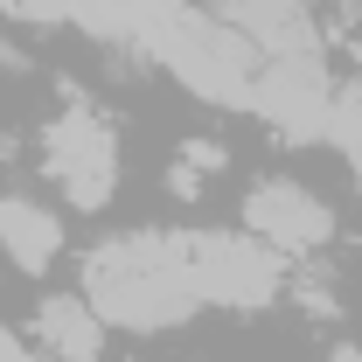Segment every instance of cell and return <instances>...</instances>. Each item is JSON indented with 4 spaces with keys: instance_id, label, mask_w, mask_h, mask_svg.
I'll return each instance as SVG.
<instances>
[{
    "instance_id": "30bf717a",
    "label": "cell",
    "mask_w": 362,
    "mask_h": 362,
    "mask_svg": "<svg viewBox=\"0 0 362 362\" xmlns=\"http://www.w3.org/2000/svg\"><path fill=\"white\" fill-rule=\"evenodd\" d=\"M327 362H362V349H334V356H327Z\"/></svg>"
},
{
    "instance_id": "8fae6325",
    "label": "cell",
    "mask_w": 362,
    "mask_h": 362,
    "mask_svg": "<svg viewBox=\"0 0 362 362\" xmlns=\"http://www.w3.org/2000/svg\"><path fill=\"white\" fill-rule=\"evenodd\" d=\"M216 7H230V0H216Z\"/></svg>"
},
{
    "instance_id": "8992f818",
    "label": "cell",
    "mask_w": 362,
    "mask_h": 362,
    "mask_svg": "<svg viewBox=\"0 0 362 362\" xmlns=\"http://www.w3.org/2000/svg\"><path fill=\"white\" fill-rule=\"evenodd\" d=\"M244 230L272 244L279 258H320L334 244V209L320 202L307 181H286V175H265L251 195H244Z\"/></svg>"
},
{
    "instance_id": "6da1fadb",
    "label": "cell",
    "mask_w": 362,
    "mask_h": 362,
    "mask_svg": "<svg viewBox=\"0 0 362 362\" xmlns=\"http://www.w3.org/2000/svg\"><path fill=\"white\" fill-rule=\"evenodd\" d=\"M77 293L98 307L105 327H126V334H160V327H181V320L202 314L188 251L168 230H133V237L90 244L84 272H77Z\"/></svg>"
},
{
    "instance_id": "52a82bcc",
    "label": "cell",
    "mask_w": 362,
    "mask_h": 362,
    "mask_svg": "<svg viewBox=\"0 0 362 362\" xmlns=\"http://www.w3.org/2000/svg\"><path fill=\"white\" fill-rule=\"evenodd\" d=\"M35 349L49 362H98L105 356V320L84 293H42L35 300Z\"/></svg>"
},
{
    "instance_id": "7a4b0ae2",
    "label": "cell",
    "mask_w": 362,
    "mask_h": 362,
    "mask_svg": "<svg viewBox=\"0 0 362 362\" xmlns=\"http://www.w3.org/2000/svg\"><path fill=\"white\" fill-rule=\"evenodd\" d=\"M146 49H153L195 98H209V105H251L258 63H265V56L251 49V35H237L223 14H195V7H181Z\"/></svg>"
},
{
    "instance_id": "5b68a950",
    "label": "cell",
    "mask_w": 362,
    "mask_h": 362,
    "mask_svg": "<svg viewBox=\"0 0 362 362\" xmlns=\"http://www.w3.org/2000/svg\"><path fill=\"white\" fill-rule=\"evenodd\" d=\"M251 112L265 119L279 139H327L334 126V84L320 70V56H265L258 84H251Z\"/></svg>"
},
{
    "instance_id": "3957f363",
    "label": "cell",
    "mask_w": 362,
    "mask_h": 362,
    "mask_svg": "<svg viewBox=\"0 0 362 362\" xmlns=\"http://www.w3.org/2000/svg\"><path fill=\"white\" fill-rule=\"evenodd\" d=\"M42 175L84 216H98L112 202V188H119V133H112L105 112H90L77 90H70V105L42 126Z\"/></svg>"
},
{
    "instance_id": "277c9868",
    "label": "cell",
    "mask_w": 362,
    "mask_h": 362,
    "mask_svg": "<svg viewBox=\"0 0 362 362\" xmlns=\"http://www.w3.org/2000/svg\"><path fill=\"white\" fill-rule=\"evenodd\" d=\"M181 251H188V272H195V293H202V307H237V314H258L272 300H286V258L258 244L251 230L237 237V230H188L181 237Z\"/></svg>"
},
{
    "instance_id": "9c48e42d",
    "label": "cell",
    "mask_w": 362,
    "mask_h": 362,
    "mask_svg": "<svg viewBox=\"0 0 362 362\" xmlns=\"http://www.w3.org/2000/svg\"><path fill=\"white\" fill-rule=\"evenodd\" d=\"M286 293H293L307 314H334V286H327V272H293Z\"/></svg>"
},
{
    "instance_id": "ba28073f",
    "label": "cell",
    "mask_w": 362,
    "mask_h": 362,
    "mask_svg": "<svg viewBox=\"0 0 362 362\" xmlns=\"http://www.w3.org/2000/svg\"><path fill=\"white\" fill-rule=\"evenodd\" d=\"M0 258L28 279H42L63 258V216L42 209L35 195H0Z\"/></svg>"
}]
</instances>
